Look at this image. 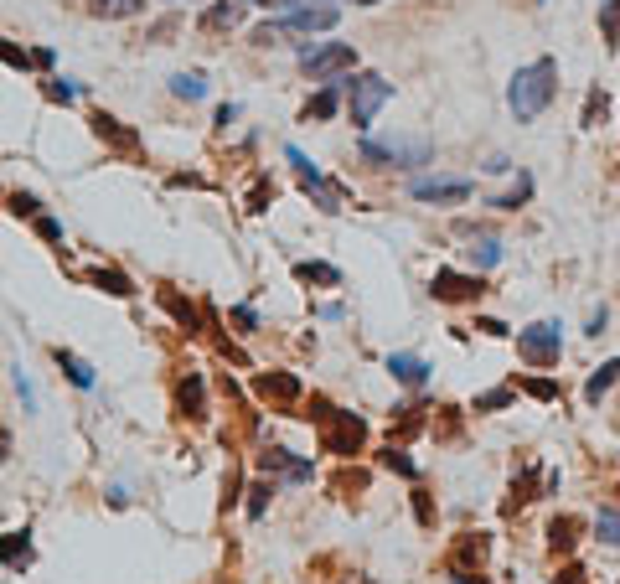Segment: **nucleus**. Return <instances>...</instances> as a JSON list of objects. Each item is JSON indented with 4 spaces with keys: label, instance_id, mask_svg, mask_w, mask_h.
<instances>
[{
    "label": "nucleus",
    "instance_id": "obj_1",
    "mask_svg": "<svg viewBox=\"0 0 620 584\" xmlns=\"http://www.w3.org/2000/svg\"><path fill=\"white\" fill-rule=\"evenodd\" d=\"M554 94H558V63L554 57H538V63H527V67L512 73L507 104H512V114L527 125V119H538V114L554 104Z\"/></svg>",
    "mask_w": 620,
    "mask_h": 584
},
{
    "label": "nucleus",
    "instance_id": "obj_2",
    "mask_svg": "<svg viewBox=\"0 0 620 584\" xmlns=\"http://www.w3.org/2000/svg\"><path fill=\"white\" fill-rule=\"evenodd\" d=\"M388 98H393V83L382 78V73H351L347 78V114H351V125L357 129L372 125Z\"/></svg>",
    "mask_w": 620,
    "mask_h": 584
},
{
    "label": "nucleus",
    "instance_id": "obj_3",
    "mask_svg": "<svg viewBox=\"0 0 620 584\" xmlns=\"http://www.w3.org/2000/svg\"><path fill=\"white\" fill-rule=\"evenodd\" d=\"M430 156H434L430 140H362V160H372V166H393V171L424 166Z\"/></svg>",
    "mask_w": 620,
    "mask_h": 584
},
{
    "label": "nucleus",
    "instance_id": "obj_4",
    "mask_svg": "<svg viewBox=\"0 0 620 584\" xmlns=\"http://www.w3.org/2000/svg\"><path fill=\"white\" fill-rule=\"evenodd\" d=\"M320 445H326V456H357L367 445V419L362 414H341L336 409L326 425H320Z\"/></svg>",
    "mask_w": 620,
    "mask_h": 584
},
{
    "label": "nucleus",
    "instance_id": "obj_5",
    "mask_svg": "<svg viewBox=\"0 0 620 584\" xmlns=\"http://www.w3.org/2000/svg\"><path fill=\"white\" fill-rule=\"evenodd\" d=\"M300 63H305V73H310V78L331 83V78H341V73H351V67H357V52H351V42H326V47H305Z\"/></svg>",
    "mask_w": 620,
    "mask_h": 584
},
{
    "label": "nucleus",
    "instance_id": "obj_6",
    "mask_svg": "<svg viewBox=\"0 0 620 584\" xmlns=\"http://www.w3.org/2000/svg\"><path fill=\"white\" fill-rule=\"evenodd\" d=\"M285 156H290V166L300 171V181H305V191L316 197V207H326V212H341V197H347V191L336 187V181H326V176H320V166H316L310 156H305L300 145H290Z\"/></svg>",
    "mask_w": 620,
    "mask_h": 584
},
{
    "label": "nucleus",
    "instance_id": "obj_7",
    "mask_svg": "<svg viewBox=\"0 0 620 584\" xmlns=\"http://www.w3.org/2000/svg\"><path fill=\"white\" fill-rule=\"evenodd\" d=\"M517 352H523V363H533V367H554L558 352H564V336H558L554 321H538V326L517 332Z\"/></svg>",
    "mask_w": 620,
    "mask_h": 584
},
{
    "label": "nucleus",
    "instance_id": "obj_8",
    "mask_svg": "<svg viewBox=\"0 0 620 584\" xmlns=\"http://www.w3.org/2000/svg\"><path fill=\"white\" fill-rule=\"evenodd\" d=\"M430 290H434V301H445V305H465V301H476L486 284H481V274H455V269H434Z\"/></svg>",
    "mask_w": 620,
    "mask_h": 584
},
{
    "label": "nucleus",
    "instance_id": "obj_9",
    "mask_svg": "<svg viewBox=\"0 0 620 584\" xmlns=\"http://www.w3.org/2000/svg\"><path fill=\"white\" fill-rule=\"evenodd\" d=\"M413 197H419V202H471V181H440V176H419V181H413Z\"/></svg>",
    "mask_w": 620,
    "mask_h": 584
},
{
    "label": "nucleus",
    "instance_id": "obj_10",
    "mask_svg": "<svg viewBox=\"0 0 620 584\" xmlns=\"http://www.w3.org/2000/svg\"><path fill=\"white\" fill-rule=\"evenodd\" d=\"M331 26H336V5H295L280 21V32H331Z\"/></svg>",
    "mask_w": 620,
    "mask_h": 584
},
{
    "label": "nucleus",
    "instance_id": "obj_11",
    "mask_svg": "<svg viewBox=\"0 0 620 584\" xmlns=\"http://www.w3.org/2000/svg\"><path fill=\"white\" fill-rule=\"evenodd\" d=\"M254 394L269 398V404H295L305 388H300V378H295V373H259V378H254Z\"/></svg>",
    "mask_w": 620,
    "mask_h": 584
},
{
    "label": "nucleus",
    "instance_id": "obj_12",
    "mask_svg": "<svg viewBox=\"0 0 620 584\" xmlns=\"http://www.w3.org/2000/svg\"><path fill=\"white\" fill-rule=\"evenodd\" d=\"M94 135H98V140H109L114 150H125V156H135V150H140V135H135V129H125L114 114H104V109L94 114Z\"/></svg>",
    "mask_w": 620,
    "mask_h": 584
},
{
    "label": "nucleus",
    "instance_id": "obj_13",
    "mask_svg": "<svg viewBox=\"0 0 620 584\" xmlns=\"http://www.w3.org/2000/svg\"><path fill=\"white\" fill-rule=\"evenodd\" d=\"M259 466H264V471H280V476H290V481H310V460L290 456V450H280V445H269V450L259 456Z\"/></svg>",
    "mask_w": 620,
    "mask_h": 584
},
{
    "label": "nucleus",
    "instance_id": "obj_14",
    "mask_svg": "<svg viewBox=\"0 0 620 584\" xmlns=\"http://www.w3.org/2000/svg\"><path fill=\"white\" fill-rule=\"evenodd\" d=\"M176 404L187 419H207V394H202V373H187V378L176 383Z\"/></svg>",
    "mask_w": 620,
    "mask_h": 584
},
{
    "label": "nucleus",
    "instance_id": "obj_15",
    "mask_svg": "<svg viewBox=\"0 0 620 584\" xmlns=\"http://www.w3.org/2000/svg\"><path fill=\"white\" fill-rule=\"evenodd\" d=\"M243 11H249V0H218V5L202 16V32H233V26L243 21Z\"/></svg>",
    "mask_w": 620,
    "mask_h": 584
},
{
    "label": "nucleus",
    "instance_id": "obj_16",
    "mask_svg": "<svg viewBox=\"0 0 620 584\" xmlns=\"http://www.w3.org/2000/svg\"><path fill=\"white\" fill-rule=\"evenodd\" d=\"M486 548H492V543H486V533H465L461 548H455V558H450V564H455V574L481 569V564H486Z\"/></svg>",
    "mask_w": 620,
    "mask_h": 584
},
{
    "label": "nucleus",
    "instance_id": "obj_17",
    "mask_svg": "<svg viewBox=\"0 0 620 584\" xmlns=\"http://www.w3.org/2000/svg\"><path fill=\"white\" fill-rule=\"evenodd\" d=\"M388 373H393L403 388H419V383L430 378V363H424V357H409V352H393V357H388Z\"/></svg>",
    "mask_w": 620,
    "mask_h": 584
},
{
    "label": "nucleus",
    "instance_id": "obj_18",
    "mask_svg": "<svg viewBox=\"0 0 620 584\" xmlns=\"http://www.w3.org/2000/svg\"><path fill=\"white\" fill-rule=\"evenodd\" d=\"M0 564L5 569H32V533H5L0 538Z\"/></svg>",
    "mask_w": 620,
    "mask_h": 584
},
{
    "label": "nucleus",
    "instance_id": "obj_19",
    "mask_svg": "<svg viewBox=\"0 0 620 584\" xmlns=\"http://www.w3.org/2000/svg\"><path fill=\"white\" fill-rule=\"evenodd\" d=\"M615 383H620V357H610V363H600V367H595V373H589V383H584V398H589V404H600V398L610 394Z\"/></svg>",
    "mask_w": 620,
    "mask_h": 584
},
{
    "label": "nucleus",
    "instance_id": "obj_20",
    "mask_svg": "<svg viewBox=\"0 0 620 584\" xmlns=\"http://www.w3.org/2000/svg\"><path fill=\"white\" fill-rule=\"evenodd\" d=\"M52 357H57V367H63V378L73 383V388H94V367L83 363L78 352H67V347H57V352H52Z\"/></svg>",
    "mask_w": 620,
    "mask_h": 584
},
{
    "label": "nucleus",
    "instance_id": "obj_21",
    "mask_svg": "<svg viewBox=\"0 0 620 584\" xmlns=\"http://www.w3.org/2000/svg\"><path fill=\"white\" fill-rule=\"evenodd\" d=\"M140 11H145V0H88V16H98V21H129Z\"/></svg>",
    "mask_w": 620,
    "mask_h": 584
},
{
    "label": "nucleus",
    "instance_id": "obj_22",
    "mask_svg": "<svg viewBox=\"0 0 620 584\" xmlns=\"http://www.w3.org/2000/svg\"><path fill=\"white\" fill-rule=\"evenodd\" d=\"M579 533H584V522L579 517H554L548 522V543H554V553H574Z\"/></svg>",
    "mask_w": 620,
    "mask_h": 584
},
{
    "label": "nucleus",
    "instance_id": "obj_23",
    "mask_svg": "<svg viewBox=\"0 0 620 584\" xmlns=\"http://www.w3.org/2000/svg\"><path fill=\"white\" fill-rule=\"evenodd\" d=\"M160 305H166V311H171V316L181 321V326H187V332H202V316H197V305L181 301L176 290H160Z\"/></svg>",
    "mask_w": 620,
    "mask_h": 584
},
{
    "label": "nucleus",
    "instance_id": "obj_24",
    "mask_svg": "<svg viewBox=\"0 0 620 584\" xmlns=\"http://www.w3.org/2000/svg\"><path fill=\"white\" fill-rule=\"evenodd\" d=\"M88 280H94L98 290H104V295H119V301H129V295H135V284H129L125 274H119V269H94Z\"/></svg>",
    "mask_w": 620,
    "mask_h": 584
},
{
    "label": "nucleus",
    "instance_id": "obj_25",
    "mask_svg": "<svg viewBox=\"0 0 620 584\" xmlns=\"http://www.w3.org/2000/svg\"><path fill=\"white\" fill-rule=\"evenodd\" d=\"M336 109H341V94H336V88H320V94L305 104V125H310V119H331Z\"/></svg>",
    "mask_w": 620,
    "mask_h": 584
},
{
    "label": "nucleus",
    "instance_id": "obj_26",
    "mask_svg": "<svg viewBox=\"0 0 620 584\" xmlns=\"http://www.w3.org/2000/svg\"><path fill=\"white\" fill-rule=\"evenodd\" d=\"M527 197H533V176H517V187L502 191V197H492V207H496V212H517Z\"/></svg>",
    "mask_w": 620,
    "mask_h": 584
},
{
    "label": "nucleus",
    "instance_id": "obj_27",
    "mask_svg": "<svg viewBox=\"0 0 620 584\" xmlns=\"http://www.w3.org/2000/svg\"><path fill=\"white\" fill-rule=\"evenodd\" d=\"M171 94L197 104V98H207V78H202V73H176V78H171Z\"/></svg>",
    "mask_w": 620,
    "mask_h": 584
},
{
    "label": "nucleus",
    "instance_id": "obj_28",
    "mask_svg": "<svg viewBox=\"0 0 620 584\" xmlns=\"http://www.w3.org/2000/svg\"><path fill=\"white\" fill-rule=\"evenodd\" d=\"M533 497H538V466H527V471H523V481L512 487V502H507V507L517 512V507H527Z\"/></svg>",
    "mask_w": 620,
    "mask_h": 584
},
{
    "label": "nucleus",
    "instance_id": "obj_29",
    "mask_svg": "<svg viewBox=\"0 0 620 584\" xmlns=\"http://www.w3.org/2000/svg\"><path fill=\"white\" fill-rule=\"evenodd\" d=\"M600 26H605V42H610V52H620V0H605Z\"/></svg>",
    "mask_w": 620,
    "mask_h": 584
},
{
    "label": "nucleus",
    "instance_id": "obj_30",
    "mask_svg": "<svg viewBox=\"0 0 620 584\" xmlns=\"http://www.w3.org/2000/svg\"><path fill=\"white\" fill-rule=\"evenodd\" d=\"M595 538H605L610 548H620V512H610V507H600V517H595Z\"/></svg>",
    "mask_w": 620,
    "mask_h": 584
},
{
    "label": "nucleus",
    "instance_id": "obj_31",
    "mask_svg": "<svg viewBox=\"0 0 620 584\" xmlns=\"http://www.w3.org/2000/svg\"><path fill=\"white\" fill-rule=\"evenodd\" d=\"M295 274H300L305 284H341V274H336L331 264H310V259H305V264H295Z\"/></svg>",
    "mask_w": 620,
    "mask_h": 584
},
{
    "label": "nucleus",
    "instance_id": "obj_32",
    "mask_svg": "<svg viewBox=\"0 0 620 584\" xmlns=\"http://www.w3.org/2000/svg\"><path fill=\"white\" fill-rule=\"evenodd\" d=\"M605 109H610V98H605L600 88H589V98H584V119H579V125H584V129L605 125Z\"/></svg>",
    "mask_w": 620,
    "mask_h": 584
},
{
    "label": "nucleus",
    "instance_id": "obj_33",
    "mask_svg": "<svg viewBox=\"0 0 620 584\" xmlns=\"http://www.w3.org/2000/svg\"><path fill=\"white\" fill-rule=\"evenodd\" d=\"M471 259H476L481 269L502 264V243H496V238H476V243H471Z\"/></svg>",
    "mask_w": 620,
    "mask_h": 584
},
{
    "label": "nucleus",
    "instance_id": "obj_34",
    "mask_svg": "<svg viewBox=\"0 0 620 584\" xmlns=\"http://www.w3.org/2000/svg\"><path fill=\"white\" fill-rule=\"evenodd\" d=\"M0 63H5V67H16V73H26V67H32V52H26V47H16V42H5V36H0Z\"/></svg>",
    "mask_w": 620,
    "mask_h": 584
},
{
    "label": "nucleus",
    "instance_id": "obj_35",
    "mask_svg": "<svg viewBox=\"0 0 620 584\" xmlns=\"http://www.w3.org/2000/svg\"><path fill=\"white\" fill-rule=\"evenodd\" d=\"M523 394L538 398V404H554V398H558V383H554V378H523Z\"/></svg>",
    "mask_w": 620,
    "mask_h": 584
},
{
    "label": "nucleus",
    "instance_id": "obj_36",
    "mask_svg": "<svg viewBox=\"0 0 620 584\" xmlns=\"http://www.w3.org/2000/svg\"><path fill=\"white\" fill-rule=\"evenodd\" d=\"M269 497H274V481H254V487H249V517H264Z\"/></svg>",
    "mask_w": 620,
    "mask_h": 584
},
{
    "label": "nucleus",
    "instance_id": "obj_37",
    "mask_svg": "<svg viewBox=\"0 0 620 584\" xmlns=\"http://www.w3.org/2000/svg\"><path fill=\"white\" fill-rule=\"evenodd\" d=\"M512 404V388H492V394L476 398V414H492V409H507Z\"/></svg>",
    "mask_w": 620,
    "mask_h": 584
},
{
    "label": "nucleus",
    "instance_id": "obj_38",
    "mask_svg": "<svg viewBox=\"0 0 620 584\" xmlns=\"http://www.w3.org/2000/svg\"><path fill=\"white\" fill-rule=\"evenodd\" d=\"M382 466H388V471H398V476H419V471H413V460L403 456V450H393V445L382 450Z\"/></svg>",
    "mask_w": 620,
    "mask_h": 584
},
{
    "label": "nucleus",
    "instance_id": "obj_39",
    "mask_svg": "<svg viewBox=\"0 0 620 584\" xmlns=\"http://www.w3.org/2000/svg\"><path fill=\"white\" fill-rule=\"evenodd\" d=\"M42 94H47L52 104H73V98H78V88H73V83H63V78H47V88H42Z\"/></svg>",
    "mask_w": 620,
    "mask_h": 584
},
{
    "label": "nucleus",
    "instance_id": "obj_40",
    "mask_svg": "<svg viewBox=\"0 0 620 584\" xmlns=\"http://www.w3.org/2000/svg\"><path fill=\"white\" fill-rule=\"evenodd\" d=\"M264 202H274V181H269V176H259V181H254V197H249V212H264Z\"/></svg>",
    "mask_w": 620,
    "mask_h": 584
},
{
    "label": "nucleus",
    "instance_id": "obj_41",
    "mask_svg": "<svg viewBox=\"0 0 620 584\" xmlns=\"http://www.w3.org/2000/svg\"><path fill=\"white\" fill-rule=\"evenodd\" d=\"M11 212H16V218H36V212H42V202H36L32 191H16V197H11Z\"/></svg>",
    "mask_w": 620,
    "mask_h": 584
},
{
    "label": "nucleus",
    "instance_id": "obj_42",
    "mask_svg": "<svg viewBox=\"0 0 620 584\" xmlns=\"http://www.w3.org/2000/svg\"><path fill=\"white\" fill-rule=\"evenodd\" d=\"M36 233L47 238V243H63V222H57V218H42V212H36Z\"/></svg>",
    "mask_w": 620,
    "mask_h": 584
},
{
    "label": "nucleus",
    "instance_id": "obj_43",
    "mask_svg": "<svg viewBox=\"0 0 620 584\" xmlns=\"http://www.w3.org/2000/svg\"><path fill=\"white\" fill-rule=\"evenodd\" d=\"M280 36H285L280 26H259V32H254V47H280Z\"/></svg>",
    "mask_w": 620,
    "mask_h": 584
},
{
    "label": "nucleus",
    "instance_id": "obj_44",
    "mask_svg": "<svg viewBox=\"0 0 620 584\" xmlns=\"http://www.w3.org/2000/svg\"><path fill=\"white\" fill-rule=\"evenodd\" d=\"M554 584H584V569H579V564H564V569L554 574Z\"/></svg>",
    "mask_w": 620,
    "mask_h": 584
},
{
    "label": "nucleus",
    "instance_id": "obj_45",
    "mask_svg": "<svg viewBox=\"0 0 620 584\" xmlns=\"http://www.w3.org/2000/svg\"><path fill=\"white\" fill-rule=\"evenodd\" d=\"M413 512H419V522H424V528L434 522V507H430V497H424V491H413Z\"/></svg>",
    "mask_w": 620,
    "mask_h": 584
},
{
    "label": "nucleus",
    "instance_id": "obj_46",
    "mask_svg": "<svg viewBox=\"0 0 620 584\" xmlns=\"http://www.w3.org/2000/svg\"><path fill=\"white\" fill-rule=\"evenodd\" d=\"M233 326H239V332H254V326H259V316L249 311V305H239V311H233Z\"/></svg>",
    "mask_w": 620,
    "mask_h": 584
},
{
    "label": "nucleus",
    "instance_id": "obj_47",
    "mask_svg": "<svg viewBox=\"0 0 620 584\" xmlns=\"http://www.w3.org/2000/svg\"><path fill=\"white\" fill-rule=\"evenodd\" d=\"M239 487H243V481H239V471H233V476H228V487H223V507L239 502Z\"/></svg>",
    "mask_w": 620,
    "mask_h": 584
},
{
    "label": "nucleus",
    "instance_id": "obj_48",
    "mask_svg": "<svg viewBox=\"0 0 620 584\" xmlns=\"http://www.w3.org/2000/svg\"><path fill=\"white\" fill-rule=\"evenodd\" d=\"M249 5H264V11H295L300 0H249Z\"/></svg>",
    "mask_w": 620,
    "mask_h": 584
},
{
    "label": "nucleus",
    "instance_id": "obj_49",
    "mask_svg": "<svg viewBox=\"0 0 620 584\" xmlns=\"http://www.w3.org/2000/svg\"><path fill=\"white\" fill-rule=\"evenodd\" d=\"M476 332H486V336H507V326H502V321H476Z\"/></svg>",
    "mask_w": 620,
    "mask_h": 584
},
{
    "label": "nucleus",
    "instance_id": "obj_50",
    "mask_svg": "<svg viewBox=\"0 0 620 584\" xmlns=\"http://www.w3.org/2000/svg\"><path fill=\"white\" fill-rule=\"evenodd\" d=\"M171 32H176V16L160 21V26H150V42H160V36H171Z\"/></svg>",
    "mask_w": 620,
    "mask_h": 584
},
{
    "label": "nucleus",
    "instance_id": "obj_51",
    "mask_svg": "<svg viewBox=\"0 0 620 584\" xmlns=\"http://www.w3.org/2000/svg\"><path fill=\"white\" fill-rule=\"evenodd\" d=\"M32 67H52V47H36L32 52Z\"/></svg>",
    "mask_w": 620,
    "mask_h": 584
},
{
    "label": "nucleus",
    "instance_id": "obj_52",
    "mask_svg": "<svg viewBox=\"0 0 620 584\" xmlns=\"http://www.w3.org/2000/svg\"><path fill=\"white\" fill-rule=\"evenodd\" d=\"M0 460H11V440H5V429H0Z\"/></svg>",
    "mask_w": 620,
    "mask_h": 584
},
{
    "label": "nucleus",
    "instance_id": "obj_53",
    "mask_svg": "<svg viewBox=\"0 0 620 584\" xmlns=\"http://www.w3.org/2000/svg\"><path fill=\"white\" fill-rule=\"evenodd\" d=\"M357 5H378V0H357Z\"/></svg>",
    "mask_w": 620,
    "mask_h": 584
}]
</instances>
